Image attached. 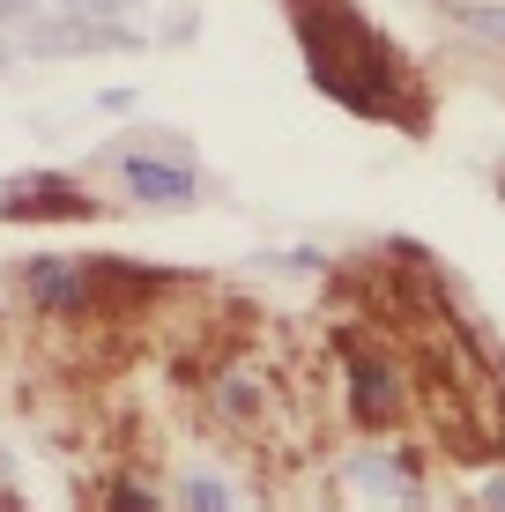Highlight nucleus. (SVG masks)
Returning a JSON list of instances; mask_svg holds the SVG:
<instances>
[{
    "instance_id": "f257e3e1",
    "label": "nucleus",
    "mask_w": 505,
    "mask_h": 512,
    "mask_svg": "<svg viewBox=\"0 0 505 512\" xmlns=\"http://www.w3.org/2000/svg\"><path fill=\"white\" fill-rule=\"evenodd\" d=\"M290 23H298V38L312 52V75H320V90L335 104H350L364 119H387V127H424V97L402 75V60L342 0H290Z\"/></svg>"
},
{
    "instance_id": "f03ea898",
    "label": "nucleus",
    "mask_w": 505,
    "mask_h": 512,
    "mask_svg": "<svg viewBox=\"0 0 505 512\" xmlns=\"http://www.w3.org/2000/svg\"><path fill=\"white\" fill-rule=\"evenodd\" d=\"M119 171H127V186L142 193V201H186L194 179H186L179 164H149V156H119Z\"/></svg>"
},
{
    "instance_id": "7ed1b4c3",
    "label": "nucleus",
    "mask_w": 505,
    "mask_h": 512,
    "mask_svg": "<svg viewBox=\"0 0 505 512\" xmlns=\"http://www.w3.org/2000/svg\"><path fill=\"white\" fill-rule=\"evenodd\" d=\"M446 15H454L461 30H483V38H505V8H468V0H454Z\"/></svg>"
}]
</instances>
